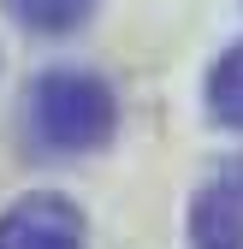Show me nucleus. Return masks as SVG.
Returning a JSON list of instances; mask_svg holds the SVG:
<instances>
[{
    "instance_id": "f03ea898",
    "label": "nucleus",
    "mask_w": 243,
    "mask_h": 249,
    "mask_svg": "<svg viewBox=\"0 0 243 249\" xmlns=\"http://www.w3.org/2000/svg\"><path fill=\"white\" fill-rule=\"evenodd\" d=\"M0 249H89L83 243V213L66 196H24L0 213Z\"/></svg>"
},
{
    "instance_id": "39448f33",
    "label": "nucleus",
    "mask_w": 243,
    "mask_h": 249,
    "mask_svg": "<svg viewBox=\"0 0 243 249\" xmlns=\"http://www.w3.org/2000/svg\"><path fill=\"white\" fill-rule=\"evenodd\" d=\"M12 18L36 36H71V30L95 12V0H6Z\"/></svg>"
},
{
    "instance_id": "7ed1b4c3",
    "label": "nucleus",
    "mask_w": 243,
    "mask_h": 249,
    "mask_svg": "<svg viewBox=\"0 0 243 249\" xmlns=\"http://www.w3.org/2000/svg\"><path fill=\"white\" fill-rule=\"evenodd\" d=\"M190 237L196 249H243V196L226 178L190 202Z\"/></svg>"
},
{
    "instance_id": "f257e3e1",
    "label": "nucleus",
    "mask_w": 243,
    "mask_h": 249,
    "mask_svg": "<svg viewBox=\"0 0 243 249\" xmlns=\"http://www.w3.org/2000/svg\"><path fill=\"white\" fill-rule=\"evenodd\" d=\"M113 124H119V101L95 71L59 66L30 83V131L48 154H89L113 137Z\"/></svg>"
},
{
    "instance_id": "20e7f679",
    "label": "nucleus",
    "mask_w": 243,
    "mask_h": 249,
    "mask_svg": "<svg viewBox=\"0 0 243 249\" xmlns=\"http://www.w3.org/2000/svg\"><path fill=\"white\" fill-rule=\"evenodd\" d=\"M208 107H214L220 124L243 131V42L214 59V71H208Z\"/></svg>"
},
{
    "instance_id": "423d86ee",
    "label": "nucleus",
    "mask_w": 243,
    "mask_h": 249,
    "mask_svg": "<svg viewBox=\"0 0 243 249\" xmlns=\"http://www.w3.org/2000/svg\"><path fill=\"white\" fill-rule=\"evenodd\" d=\"M226 184H231V190L243 196V160H231V166H226Z\"/></svg>"
}]
</instances>
